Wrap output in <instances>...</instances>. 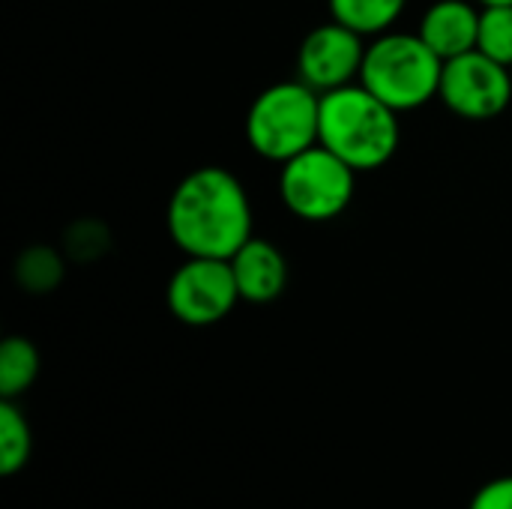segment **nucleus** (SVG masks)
<instances>
[{"label": "nucleus", "instance_id": "18", "mask_svg": "<svg viewBox=\"0 0 512 509\" xmlns=\"http://www.w3.org/2000/svg\"><path fill=\"white\" fill-rule=\"evenodd\" d=\"M510 72H512V66H510Z\"/></svg>", "mask_w": 512, "mask_h": 509}, {"label": "nucleus", "instance_id": "7", "mask_svg": "<svg viewBox=\"0 0 512 509\" xmlns=\"http://www.w3.org/2000/svg\"><path fill=\"white\" fill-rule=\"evenodd\" d=\"M438 99L465 120H492L512 102L510 66L486 57L477 48L444 60Z\"/></svg>", "mask_w": 512, "mask_h": 509}, {"label": "nucleus", "instance_id": "10", "mask_svg": "<svg viewBox=\"0 0 512 509\" xmlns=\"http://www.w3.org/2000/svg\"><path fill=\"white\" fill-rule=\"evenodd\" d=\"M417 33L441 60H453L477 48L480 9L471 0H438L426 9Z\"/></svg>", "mask_w": 512, "mask_h": 509}, {"label": "nucleus", "instance_id": "1", "mask_svg": "<svg viewBox=\"0 0 512 509\" xmlns=\"http://www.w3.org/2000/svg\"><path fill=\"white\" fill-rule=\"evenodd\" d=\"M165 222L186 258L231 261L255 237L246 186L219 165L195 168L174 186Z\"/></svg>", "mask_w": 512, "mask_h": 509}, {"label": "nucleus", "instance_id": "8", "mask_svg": "<svg viewBox=\"0 0 512 509\" xmlns=\"http://www.w3.org/2000/svg\"><path fill=\"white\" fill-rule=\"evenodd\" d=\"M366 36L354 33L339 21L318 24L306 33L297 51V75L312 90L327 93L345 84L360 81L363 57H366Z\"/></svg>", "mask_w": 512, "mask_h": 509}, {"label": "nucleus", "instance_id": "12", "mask_svg": "<svg viewBox=\"0 0 512 509\" xmlns=\"http://www.w3.org/2000/svg\"><path fill=\"white\" fill-rule=\"evenodd\" d=\"M39 375V351L24 336H9L0 345V396L15 399L33 387Z\"/></svg>", "mask_w": 512, "mask_h": 509}, {"label": "nucleus", "instance_id": "15", "mask_svg": "<svg viewBox=\"0 0 512 509\" xmlns=\"http://www.w3.org/2000/svg\"><path fill=\"white\" fill-rule=\"evenodd\" d=\"M63 276V261L51 252V249H27L18 261V282L36 294L51 291Z\"/></svg>", "mask_w": 512, "mask_h": 509}, {"label": "nucleus", "instance_id": "17", "mask_svg": "<svg viewBox=\"0 0 512 509\" xmlns=\"http://www.w3.org/2000/svg\"><path fill=\"white\" fill-rule=\"evenodd\" d=\"M483 6H512V0H477Z\"/></svg>", "mask_w": 512, "mask_h": 509}, {"label": "nucleus", "instance_id": "14", "mask_svg": "<svg viewBox=\"0 0 512 509\" xmlns=\"http://www.w3.org/2000/svg\"><path fill=\"white\" fill-rule=\"evenodd\" d=\"M477 51L512 66V6H483Z\"/></svg>", "mask_w": 512, "mask_h": 509}, {"label": "nucleus", "instance_id": "4", "mask_svg": "<svg viewBox=\"0 0 512 509\" xmlns=\"http://www.w3.org/2000/svg\"><path fill=\"white\" fill-rule=\"evenodd\" d=\"M321 93L306 81H279L261 90L246 111V141L270 162L285 165L318 144Z\"/></svg>", "mask_w": 512, "mask_h": 509}, {"label": "nucleus", "instance_id": "16", "mask_svg": "<svg viewBox=\"0 0 512 509\" xmlns=\"http://www.w3.org/2000/svg\"><path fill=\"white\" fill-rule=\"evenodd\" d=\"M468 509H512V477H498L480 486Z\"/></svg>", "mask_w": 512, "mask_h": 509}, {"label": "nucleus", "instance_id": "13", "mask_svg": "<svg viewBox=\"0 0 512 509\" xmlns=\"http://www.w3.org/2000/svg\"><path fill=\"white\" fill-rule=\"evenodd\" d=\"M33 453V435L24 411L15 405V399L0 402V474L15 477L24 471Z\"/></svg>", "mask_w": 512, "mask_h": 509}, {"label": "nucleus", "instance_id": "3", "mask_svg": "<svg viewBox=\"0 0 512 509\" xmlns=\"http://www.w3.org/2000/svg\"><path fill=\"white\" fill-rule=\"evenodd\" d=\"M444 60L423 42L420 33H381L366 45L360 84L393 111H417L441 90Z\"/></svg>", "mask_w": 512, "mask_h": 509}, {"label": "nucleus", "instance_id": "9", "mask_svg": "<svg viewBox=\"0 0 512 509\" xmlns=\"http://www.w3.org/2000/svg\"><path fill=\"white\" fill-rule=\"evenodd\" d=\"M231 270L240 288V300L246 303H273L282 297L288 285V261L279 252V246L264 237H252L231 258Z\"/></svg>", "mask_w": 512, "mask_h": 509}, {"label": "nucleus", "instance_id": "11", "mask_svg": "<svg viewBox=\"0 0 512 509\" xmlns=\"http://www.w3.org/2000/svg\"><path fill=\"white\" fill-rule=\"evenodd\" d=\"M405 6L408 0H330V15L360 36H381L399 21Z\"/></svg>", "mask_w": 512, "mask_h": 509}, {"label": "nucleus", "instance_id": "2", "mask_svg": "<svg viewBox=\"0 0 512 509\" xmlns=\"http://www.w3.org/2000/svg\"><path fill=\"white\" fill-rule=\"evenodd\" d=\"M402 141L399 111L360 81L321 93L318 144L348 162L357 174L387 165Z\"/></svg>", "mask_w": 512, "mask_h": 509}, {"label": "nucleus", "instance_id": "6", "mask_svg": "<svg viewBox=\"0 0 512 509\" xmlns=\"http://www.w3.org/2000/svg\"><path fill=\"white\" fill-rule=\"evenodd\" d=\"M168 309L189 327H210L231 315L240 300V288L225 258H186L165 291Z\"/></svg>", "mask_w": 512, "mask_h": 509}, {"label": "nucleus", "instance_id": "5", "mask_svg": "<svg viewBox=\"0 0 512 509\" xmlns=\"http://www.w3.org/2000/svg\"><path fill=\"white\" fill-rule=\"evenodd\" d=\"M357 189V171L324 144L288 159L279 171V198L303 222L339 219Z\"/></svg>", "mask_w": 512, "mask_h": 509}]
</instances>
